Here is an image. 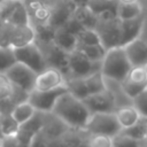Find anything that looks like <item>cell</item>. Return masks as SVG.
Segmentation results:
<instances>
[{
	"instance_id": "cell-1",
	"label": "cell",
	"mask_w": 147,
	"mask_h": 147,
	"mask_svg": "<svg viewBox=\"0 0 147 147\" xmlns=\"http://www.w3.org/2000/svg\"><path fill=\"white\" fill-rule=\"evenodd\" d=\"M52 114L65 123L69 127L76 130H84L91 111L85 102L67 91L56 100Z\"/></svg>"
},
{
	"instance_id": "cell-2",
	"label": "cell",
	"mask_w": 147,
	"mask_h": 147,
	"mask_svg": "<svg viewBox=\"0 0 147 147\" xmlns=\"http://www.w3.org/2000/svg\"><path fill=\"white\" fill-rule=\"evenodd\" d=\"M132 69V64L123 46L108 48L102 60L101 72L105 77L122 82Z\"/></svg>"
},
{
	"instance_id": "cell-3",
	"label": "cell",
	"mask_w": 147,
	"mask_h": 147,
	"mask_svg": "<svg viewBox=\"0 0 147 147\" xmlns=\"http://www.w3.org/2000/svg\"><path fill=\"white\" fill-rule=\"evenodd\" d=\"M36 32L32 24L13 25L7 22L0 23V46L3 47H21L34 41Z\"/></svg>"
},
{
	"instance_id": "cell-4",
	"label": "cell",
	"mask_w": 147,
	"mask_h": 147,
	"mask_svg": "<svg viewBox=\"0 0 147 147\" xmlns=\"http://www.w3.org/2000/svg\"><path fill=\"white\" fill-rule=\"evenodd\" d=\"M99 16L95 26L100 36L101 44L106 49L121 45V20L113 11H103Z\"/></svg>"
},
{
	"instance_id": "cell-5",
	"label": "cell",
	"mask_w": 147,
	"mask_h": 147,
	"mask_svg": "<svg viewBox=\"0 0 147 147\" xmlns=\"http://www.w3.org/2000/svg\"><path fill=\"white\" fill-rule=\"evenodd\" d=\"M122 130L115 113H93L91 114L84 131L88 134H106L114 137Z\"/></svg>"
},
{
	"instance_id": "cell-6",
	"label": "cell",
	"mask_w": 147,
	"mask_h": 147,
	"mask_svg": "<svg viewBox=\"0 0 147 147\" xmlns=\"http://www.w3.org/2000/svg\"><path fill=\"white\" fill-rule=\"evenodd\" d=\"M14 53H15V57L17 62H21L28 65L37 74H40L48 67L45 55L40 46H38L36 41L14 48Z\"/></svg>"
},
{
	"instance_id": "cell-7",
	"label": "cell",
	"mask_w": 147,
	"mask_h": 147,
	"mask_svg": "<svg viewBox=\"0 0 147 147\" xmlns=\"http://www.w3.org/2000/svg\"><path fill=\"white\" fill-rule=\"evenodd\" d=\"M102 61L90 60L82 51L76 48L68 53V76L69 77H86L93 72L101 71Z\"/></svg>"
},
{
	"instance_id": "cell-8",
	"label": "cell",
	"mask_w": 147,
	"mask_h": 147,
	"mask_svg": "<svg viewBox=\"0 0 147 147\" xmlns=\"http://www.w3.org/2000/svg\"><path fill=\"white\" fill-rule=\"evenodd\" d=\"M5 74L10 79V82L14 84L16 88L25 93L26 95L34 90L36 86V79H37V72L33 71L28 65L16 62L11 67H9Z\"/></svg>"
},
{
	"instance_id": "cell-9",
	"label": "cell",
	"mask_w": 147,
	"mask_h": 147,
	"mask_svg": "<svg viewBox=\"0 0 147 147\" xmlns=\"http://www.w3.org/2000/svg\"><path fill=\"white\" fill-rule=\"evenodd\" d=\"M68 91L67 85L60 86L57 88L48 90V91H39V90H33L28 94L26 100L38 110L41 113L51 114L53 110V107L59 99L60 95L65 93Z\"/></svg>"
},
{
	"instance_id": "cell-10",
	"label": "cell",
	"mask_w": 147,
	"mask_h": 147,
	"mask_svg": "<svg viewBox=\"0 0 147 147\" xmlns=\"http://www.w3.org/2000/svg\"><path fill=\"white\" fill-rule=\"evenodd\" d=\"M45 114L41 111H36V114L25 123L20 125V129L16 133L20 145L31 146L36 136L42 131L44 123H45Z\"/></svg>"
},
{
	"instance_id": "cell-11",
	"label": "cell",
	"mask_w": 147,
	"mask_h": 147,
	"mask_svg": "<svg viewBox=\"0 0 147 147\" xmlns=\"http://www.w3.org/2000/svg\"><path fill=\"white\" fill-rule=\"evenodd\" d=\"M91 114L93 113H115L117 107L111 92L106 88L105 91L93 93L83 99Z\"/></svg>"
},
{
	"instance_id": "cell-12",
	"label": "cell",
	"mask_w": 147,
	"mask_h": 147,
	"mask_svg": "<svg viewBox=\"0 0 147 147\" xmlns=\"http://www.w3.org/2000/svg\"><path fill=\"white\" fill-rule=\"evenodd\" d=\"M121 84L124 92L133 100L134 96L147 88V74L142 67H132Z\"/></svg>"
},
{
	"instance_id": "cell-13",
	"label": "cell",
	"mask_w": 147,
	"mask_h": 147,
	"mask_svg": "<svg viewBox=\"0 0 147 147\" xmlns=\"http://www.w3.org/2000/svg\"><path fill=\"white\" fill-rule=\"evenodd\" d=\"M63 85H65L64 74L55 67H47L44 71L37 75L34 90L48 91V90L57 88Z\"/></svg>"
},
{
	"instance_id": "cell-14",
	"label": "cell",
	"mask_w": 147,
	"mask_h": 147,
	"mask_svg": "<svg viewBox=\"0 0 147 147\" xmlns=\"http://www.w3.org/2000/svg\"><path fill=\"white\" fill-rule=\"evenodd\" d=\"M145 24H146V17L144 13L133 18L121 20V45L119 46H124L129 41L138 37H141L145 29Z\"/></svg>"
},
{
	"instance_id": "cell-15",
	"label": "cell",
	"mask_w": 147,
	"mask_h": 147,
	"mask_svg": "<svg viewBox=\"0 0 147 147\" xmlns=\"http://www.w3.org/2000/svg\"><path fill=\"white\" fill-rule=\"evenodd\" d=\"M46 45V51H42L48 67L60 69L64 76H68V52L57 47L53 41L42 42Z\"/></svg>"
},
{
	"instance_id": "cell-16",
	"label": "cell",
	"mask_w": 147,
	"mask_h": 147,
	"mask_svg": "<svg viewBox=\"0 0 147 147\" xmlns=\"http://www.w3.org/2000/svg\"><path fill=\"white\" fill-rule=\"evenodd\" d=\"M123 47L132 67H141L147 62V40L142 37L129 41Z\"/></svg>"
},
{
	"instance_id": "cell-17",
	"label": "cell",
	"mask_w": 147,
	"mask_h": 147,
	"mask_svg": "<svg viewBox=\"0 0 147 147\" xmlns=\"http://www.w3.org/2000/svg\"><path fill=\"white\" fill-rule=\"evenodd\" d=\"M52 41L57 47H60L61 49H63V51H65L68 53L75 51L77 48V45H78L77 36L74 34L72 32H70L64 26L55 28Z\"/></svg>"
},
{
	"instance_id": "cell-18",
	"label": "cell",
	"mask_w": 147,
	"mask_h": 147,
	"mask_svg": "<svg viewBox=\"0 0 147 147\" xmlns=\"http://www.w3.org/2000/svg\"><path fill=\"white\" fill-rule=\"evenodd\" d=\"M74 9H75V6L72 5V2L70 0L57 5L56 7L52 8V13H51L48 23L51 25H53L54 28L64 25L67 23V21L72 16Z\"/></svg>"
},
{
	"instance_id": "cell-19",
	"label": "cell",
	"mask_w": 147,
	"mask_h": 147,
	"mask_svg": "<svg viewBox=\"0 0 147 147\" xmlns=\"http://www.w3.org/2000/svg\"><path fill=\"white\" fill-rule=\"evenodd\" d=\"M115 114H116V117H117L118 123L121 124L122 129L133 125L141 116L133 105H126V106L119 107L116 109Z\"/></svg>"
},
{
	"instance_id": "cell-20",
	"label": "cell",
	"mask_w": 147,
	"mask_h": 147,
	"mask_svg": "<svg viewBox=\"0 0 147 147\" xmlns=\"http://www.w3.org/2000/svg\"><path fill=\"white\" fill-rule=\"evenodd\" d=\"M36 111H37V109L28 100H24V101H20L18 103L15 105V107L10 110V115L21 125V124L25 123L26 121H29L36 114Z\"/></svg>"
},
{
	"instance_id": "cell-21",
	"label": "cell",
	"mask_w": 147,
	"mask_h": 147,
	"mask_svg": "<svg viewBox=\"0 0 147 147\" xmlns=\"http://www.w3.org/2000/svg\"><path fill=\"white\" fill-rule=\"evenodd\" d=\"M72 16L84 26L87 29H95L99 16L95 15L88 7H76L74 9Z\"/></svg>"
},
{
	"instance_id": "cell-22",
	"label": "cell",
	"mask_w": 147,
	"mask_h": 147,
	"mask_svg": "<svg viewBox=\"0 0 147 147\" xmlns=\"http://www.w3.org/2000/svg\"><path fill=\"white\" fill-rule=\"evenodd\" d=\"M65 85L68 87V91L72 93L75 96L79 99H85L87 95H90L85 78L84 77H69L65 78Z\"/></svg>"
},
{
	"instance_id": "cell-23",
	"label": "cell",
	"mask_w": 147,
	"mask_h": 147,
	"mask_svg": "<svg viewBox=\"0 0 147 147\" xmlns=\"http://www.w3.org/2000/svg\"><path fill=\"white\" fill-rule=\"evenodd\" d=\"M144 13V8L140 5L139 1H133V2H119L118 6V11H117V17L119 20H127V18H133Z\"/></svg>"
},
{
	"instance_id": "cell-24",
	"label": "cell",
	"mask_w": 147,
	"mask_h": 147,
	"mask_svg": "<svg viewBox=\"0 0 147 147\" xmlns=\"http://www.w3.org/2000/svg\"><path fill=\"white\" fill-rule=\"evenodd\" d=\"M121 133L126 134L136 140H141L147 136V117L140 116V118L131 126L121 130Z\"/></svg>"
},
{
	"instance_id": "cell-25",
	"label": "cell",
	"mask_w": 147,
	"mask_h": 147,
	"mask_svg": "<svg viewBox=\"0 0 147 147\" xmlns=\"http://www.w3.org/2000/svg\"><path fill=\"white\" fill-rule=\"evenodd\" d=\"M119 2V0H90L87 7L95 15H100L103 11H113L117 15Z\"/></svg>"
},
{
	"instance_id": "cell-26",
	"label": "cell",
	"mask_w": 147,
	"mask_h": 147,
	"mask_svg": "<svg viewBox=\"0 0 147 147\" xmlns=\"http://www.w3.org/2000/svg\"><path fill=\"white\" fill-rule=\"evenodd\" d=\"M7 23L13 25H29L31 24L30 21V14L26 9V6L24 5V1H20L9 18L7 20Z\"/></svg>"
},
{
	"instance_id": "cell-27",
	"label": "cell",
	"mask_w": 147,
	"mask_h": 147,
	"mask_svg": "<svg viewBox=\"0 0 147 147\" xmlns=\"http://www.w3.org/2000/svg\"><path fill=\"white\" fill-rule=\"evenodd\" d=\"M84 78H85V83H86V86H87V90H88L90 94L98 93V92L105 91L107 88L105 76L102 75L101 71L93 72V74H91V75H88Z\"/></svg>"
},
{
	"instance_id": "cell-28",
	"label": "cell",
	"mask_w": 147,
	"mask_h": 147,
	"mask_svg": "<svg viewBox=\"0 0 147 147\" xmlns=\"http://www.w3.org/2000/svg\"><path fill=\"white\" fill-rule=\"evenodd\" d=\"M77 48L82 51L90 60L92 61H102L106 55V47L102 44H95V45H77Z\"/></svg>"
},
{
	"instance_id": "cell-29",
	"label": "cell",
	"mask_w": 147,
	"mask_h": 147,
	"mask_svg": "<svg viewBox=\"0 0 147 147\" xmlns=\"http://www.w3.org/2000/svg\"><path fill=\"white\" fill-rule=\"evenodd\" d=\"M78 39V45H95V44H101V39L99 33L96 32L95 29H87L84 28L80 30L77 34Z\"/></svg>"
},
{
	"instance_id": "cell-30",
	"label": "cell",
	"mask_w": 147,
	"mask_h": 147,
	"mask_svg": "<svg viewBox=\"0 0 147 147\" xmlns=\"http://www.w3.org/2000/svg\"><path fill=\"white\" fill-rule=\"evenodd\" d=\"M14 48L0 46V72H5L9 67L16 63Z\"/></svg>"
},
{
	"instance_id": "cell-31",
	"label": "cell",
	"mask_w": 147,
	"mask_h": 147,
	"mask_svg": "<svg viewBox=\"0 0 147 147\" xmlns=\"http://www.w3.org/2000/svg\"><path fill=\"white\" fill-rule=\"evenodd\" d=\"M15 86L5 72H0V102L8 101L14 94Z\"/></svg>"
},
{
	"instance_id": "cell-32",
	"label": "cell",
	"mask_w": 147,
	"mask_h": 147,
	"mask_svg": "<svg viewBox=\"0 0 147 147\" xmlns=\"http://www.w3.org/2000/svg\"><path fill=\"white\" fill-rule=\"evenodd\" d=\"M18 129H20V124L13 118L10 113L2 117V119L0 122V132L2 136L16 134Z\"/></svg>"
},
{
	"instance_id": "cell-33",
	"label": "cell",
	"mask_w": 147,
	"mask_h": 147,
	"mask_svg": "<svg viewBox=\"0 0 147 147\" xmlns=\"http://www.w3.org/2000/svg\"><path fill=\"white\" fill-rule=\"evenodd\" d=\"M32 9H33V15H34L36 20L39 21V24L48 23L51 13H52V8H48L42 2L36 1L32 3Z\"/></svg>"
},
{
	"instance_id": "cell-34",
	"label": "cell",
	"mask_w": 147,
	"mask_h": 147,
	"mask_svg": "<svg viewBox=\"0 0 147 147\" xmlns=\"http://www.w3.org/2000/svg\"><path fill=\"white\" fill-rule=\"evenodd\" d=\"M86 144L92 147H111L113 137L106 134H90V139Z\"/></svg>"
},
{
	"instance_id": "cell-35",
	"label": "cell",
	"mask_w": 147,
	"mask_h": 147,
	"mask_svg": "<svg viewBox=\"0 0 147 147\" xmlns=\"http://www.w3.org/2000/svg\"><path fill=\"white\" fill-rule=\"evenodd\" d=\"M133 106L141 116L147 117V88L133 98Z\"/></svg>"
},
{
	"instance_id": "cell-36",
	"label": "cell",
	"mask_w": 147,
	"mask_h": 147,
	"mask_svg": "<svg viewBox=\"0 0 147 147\" xmlns=\"http://www.w3.org/2000/svg\"><path fill=\"white\" fill-rule=\"evenodd\" d=\"M139 146V141L123 133H118L113 137V146Z\"/></svg>"
},
{
	"instance_id": "cell-37",
	"label": "cell",
	"mask_w": 147,
	"mask_h": 147,
	"mask_svg": "<svg viewBox=\"0 0 147 147\" xmlns=\"http://www.w3.org/2000/svg\"><path fill=\"white\" fill-rule=\"evenodd\" d=\"M1 146H20L16 134L2 136L1 137Z\"/></svg>"
},
{
	"instance_id": "cell-38",
	"label": "cell",
	"mask_w": 147,
	"mask_h": 147,
	"mask_svg": "<svg viewBox=\"0 0 147 147\" xmlns=\"http://www.w3.org/2000/svg\"><path fill=\"white\" fill-rule=\"evenodd\" d=\"M70 1L76 8V7H87L90 0H70Z\"/></svg>"
},
{
	"instance_id": "cell-39",
	"label": "cell",
	"mask_w": 147,
	"mask_h": 147,
	"mask_svg": "<svg viewBox=\"0 0 147 147\" xmlns=\"http://www.w3.org/2000/svg\"><path fill=\"white\" fill-rule=\"evenodd\" d=\"M141 67H142V69H144V70H145V72H146V74H147V62H146V63H144V64H142V65H141Z\"/></svg>"
},
{
	"instance_id": "cell-40",
	"label": "cell",
	"mask_w": 147,
	"mask_h": 147,
	"mask_svg": "<svg viewBox=\"0 0 147 147\" xmlns=\"http://www.w3.org/2000/svg\"><path fill=\"white\" fill-rule=\"evenodd\" d=\"M121 2H133V1H138V0H119Z\"/></svg>"
},
{
	"instance_id": "cell-41",
	"label": "cell",
	"mask_w": 147,
	"mask_h": 147,
	"mask_svg": "<svg viewBox=\"0 0 147 147\" xmlns=\"http://www.w3.org/2000/svg\"><path fill=\"white\" fill-rule=\"evenodd\" d=\"M15 1H25V0H15Z\"/></svg>"
},
{
	"instance_id": "cell-42",
	"label": "cell",
	"mask_w": 147,
	"mask_h": 147,
	"mask_svg": "<svg viewBox=\"0 0 147 147\" xmlns=\"http://www.w3.org/2000/svg\"><path fill=\"white\" fill-rule=\"evenodd\" d=\"M2 1H3V0H0V3H1V2H2Z\"/></svg>"
},
{
	"instance_id": "cell-43",
	"label": "cell",
	"mask_w": 147,
	"mask_h": 147,
	"mask_svg": "<svg viewBox=\"0 0 147 147\" xmlns=\"http://www.w3.org/2000/svg\"><path fill=\"white\" fill-rule=\"evenodd\" d=\"M146 138H147V136H146Z\"/></svg>"
}]
</instances>
